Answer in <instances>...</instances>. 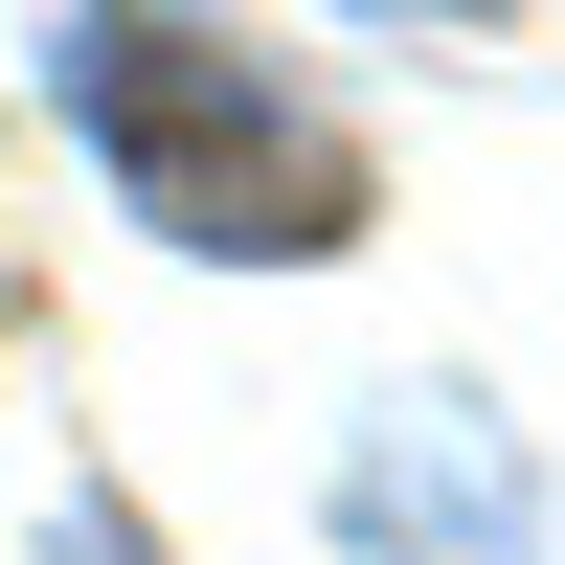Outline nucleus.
Returning <instances> with one entry per match:
<instances>
[{"label":"nucleus","instance_id":"obj_1","mask_svg":"<svg viewBox=\"0 0 565 565\" xmlns=\"http://www.w3.org/2000/svg\"><path fill=\"white\" fill-rule=\"evenodd\" d=\"M68 114L114 159V204L181 226V249H340L362 226V136L295 68H249L204 0H90L68 23Z\"/></svg>","mask_w":565,"mask_h":565},{"label":"nucleus","instance_id":"obj_2","mask_svg":"<svg viewBox=\"0 0 565 565\" xmlns=\"http://www.w3.org/2000/svg\"><path fill=\"white\" fill-rule=\"evenodd\" d=\"M68 565H159V543H136V498H68Z\"/></svg>","mask_w":565,"mask_h":565},{"label":"nucleus","instance_id":"obj_3","mask_svg":"<svg viewBox=\"0 0 565 565\" xmlns=\"http://www.w3.org/2000/svg\"><path fill=\"white\" fill-rule=\"evenodd\" d=\"M362 23H498V0H362Z\"/></svg>","mask_w":565,"mask_h":565}]
</instances>
